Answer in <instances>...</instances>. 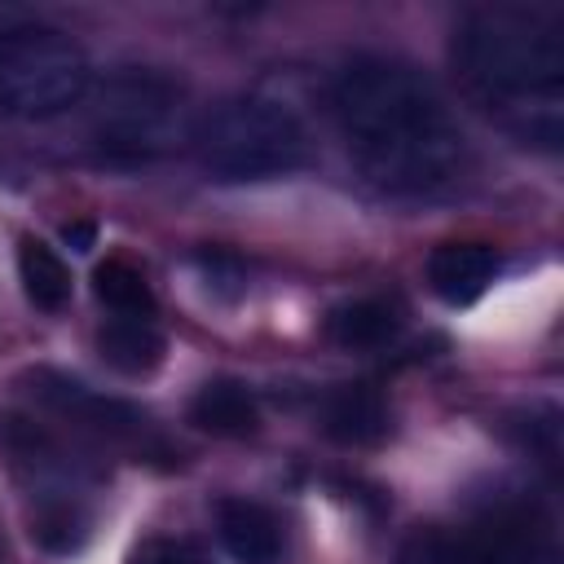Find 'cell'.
Listing matches in <instances>:
<instances>
[{"label":"cell","instance_id":"obj_10","mask_svg":"<svg viewBox=\"0 0 564 564\" xmlns=\"http://www.w3.org/2000/svg\"><path fill=\"white\" fill-rule=\"evenodd\" d=\"M216 533L238 564H278L282 560V524L264 502L220 498L216 502Z\"/></svg>","mask_w":564,"mask_h":564},{"label":"cell","instance_id":"obj_6","mask_svg":"<svg viewBox=\"0 0 564 564\" xmlns=\"http://www.w3.org/2000/svg\"><path fill=\"white\" fill-rule=\"evenodd\" d=\"M4 445L13 454V467L22 476V489L31 498V538L53 551L70 555L88 538V480L75 463V454L35 423H13L4 432Z\"/></svg>","mask_w":564,"mask_h":564},{"label":"cell","instance_id":"obj_1","mask_svg":"<svg viewBox=\"0 0 564 564\" xmlns=\"http://www.w3.org/2000/svg\"><path fill=\"white\" fill-rule=\"evenodd\" d=\"M330 115L357 172L392 198H436L467 167V141L449 101L401 57H348L330 79Z\"/></svg>","mask_w":564,"mask_h":564},{"label":"cell","instance_id":"obj_13","mask_svg":"<svg viewBox=\"0 0 564 564\" xmlns=\"http://www.w3.org/2000/svg\"><path fill=\"white\" fill-rule=\"evenodd\" d=\"M397 330H401L397 304L375 300V295L348 300V304H339V308L326 313V339L335 348H348V352H375V348L392 344Z\"/></svg>","mask_w":564,"mask_h":564},{"label":"cell","instance_id":"obj_16","mask_svg":"<svg viewBox=\"0 0 564 564\" xmlns=\"http://www.w3.org/2000/svg\"><path fill=\"white\" fill-rule=\"evenodd\" d=\"M93 295L110 317H145L154 322V291L141 264H132L128 256H106L93 269Z\"/></svg>","mask_w":564,"mask_h":564},{"label":"cell","instance_id":"obj_5","mask_svg":"<svg viewBox=\"0 0 564 564\" xmlns=\"http://www.w3.org/2000/svg\"><path fill=\"white\" fill-rule=\"evenodd\" d=\"M93 93L88 53L48 22L0 26V115L44 123Z\"/></svg>","mask_w":564,"mask_h":564},{"label":"cell","instance_id":"obj_4","mask_svg":"<svg viewBox=\"0 0 564 564\" xmlns=\"http://www.w3.org/2000/svg\"><path fill=\"white\" fill-rule=\"evenodd\" d=\"M189 132L185 88L154 66H119L93 93L88 150L101 167H145L176 150Z\"/></svg>","mask_w":564,"mask_h":564},{"label":"cell","instance_id":"obj_3","mask_svg":"<svg viewBox=\"0 0 564 564\" xmlns=\"http://www.w3.org/2000/svg\"><path fill=\"white\" fill-rule=\"evenodd\" d=\"M198 167L220 185H256L291 176L308 163V128L269 93H238L212 106L194 132Z\"/></svg>","mask_w":564,"mask_h":564},{"label":"cell","instance_id":"obj_17","mask_svg":"<svg viewBox=\"0 0 564 564\" xmlns=\"http://www.w3.org/2000/svg\"><path fill=\"white\" fill-rule=\"evenodd\" d=\"M123 564H212L194 542H181V538H145L128 551Z\"/></svg>","mask_w":564,"mask_h":564},{"label":"cell","instance_id":"obj_18","mask_svg":"<svg viewBox=\"0 0 564 564\" xmlns=\"http://www.w3.org/2000/svg\"><path fill=\"white\" fill-rule=\"evenodd\" d=\"M62 238H66L75 251H88V247H93V238H97V229H93L88 220H75V225H62Z\"/></svg>","mask_w":564,"mask_h":564},{"label":"cell","instance_id":"obj_14","mask_svg":"<svg viewBox=\"0 0 564 564\" xmlns=\"http://www.w3.org/2000/svg\"><path fill=\"white\" fill-rule=\"evenodd\" d=\"M97 352L119 375H150L163 361V335L145 317H106L97 330Z\"/></svg>","mask_w":564,"mask_h":564},{"label":"cell","instance_id":"obj_15","mask_svg":"<svg viewBox=\"0 0 564 564\" xmlns=\"http://www.w3.org/2000/svg\"><path fill=\"white\" fill-rule=\"evenodd\" d=\"M18 282H22V295L40 313H62L66 300H70V269H66V260L44 238H31V234L18 242Z\"/></svg>","mask_w":564,"mask_h":564},{"label":"cell","instance_id":"obj_7","mask_svg":"<svg viewBox=\"0 0 564 564\" xmlns=\"http://www.w3.org/2000/svg\"><path fill=\"white\" fill-rule=\"evenodd\" d=\"M22 388L26 397L35 401L40 414L57 419L70 436L88 441V445H101V449H119V454H132V458H150V463H172V445L167 436L154 427V419L123 401V397H110V392H97L62 370H26L22 375Z\"/></svg>","mask_w":564,"mask_h":564},{"label":"cell","instance_id":"obj_2","mask_svg":"<svg viewBox=\"0 0 564 564\" xmlns=\"http://www.w3.org/2000/svg\"><path fill=\"white\" fill-rule=\"evenodd\" d=\"M449 66L463 97L524 145H560L564 22L546 4H480L454 22Z\"/></svg>","mask_w":564,"mask_h":564},{"label":"cell","instance_id":"obj_11","mask_svg":"<svg viewBox=\"0 0 564 564\" xmlns=\"http://www.w3.org/2000/svg\"><path fill=\"white\" fill-rule=\"evenodd\" d=\"M322 427L339 445H375L388 436V401L375 383H339L322 401Z\"/></svg>","mask_w":564,"mask_h":564},{"label":"cell","instance_id":"obj_8","mask_svg":"<svg viewBox=\"0 0 564 564\" xmlns=\"http://www.w3.org/2000/svg\"><path fill=\"white\" fill-rule=\"evenodd\" d=\"M401 564H555V551L524 507H502L467 529H419Z\"/></svg>","mask_w":564,"mask_h":564},{"label":"cell","instance_id":"obj_9","mask_svg":"<svg viewBox=\"0 0 564 564\" xmlns=\"http://www.w3.org/2000/svg\"><path fill=\"white\" fill-rule=\"evenodd\" d=\"M498 278V251L489 242H441L427 256V286L436 300L463 308L476 304Z\"/></svg>","mask_w":564,"mask_h":564},{"label":"cell","instance_id":"obj_12","mask_svg":"<svg viewBox=\"0 0 564 564\" xmlns=\"http://www.w3.org/2000/svg\"><path fill=\"white\" fill-rule=\"evenodd\" d=\"M189 423L212 436H251L260 423V405L238 379H207L189 397Z\"/></svg>","mask_w":564,"mask_h":564}]
</instances>
